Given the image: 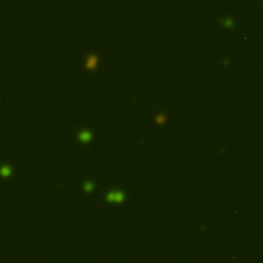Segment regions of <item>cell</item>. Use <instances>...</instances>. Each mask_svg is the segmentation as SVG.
<instances>
[{
    "label": "cell",
    "instance_id": "cell-2",
    "mask_svg": "<svg viewBox=\"0 0 263 263\" xmlns=\"http://www.w3.org/2000/svg\"><path fill=\"white\" fill-rule=\"evenodd\" d=\"M106 200L108 202H121L124 200V193H122L121 191H116V192H110L107 194Z\"/></svg>",
    "mask_w": 263,
    "mask_h": 263
},
{
    "label": "cell",
    "instance_id": "cell-3",
    "mask_svg": "<svg viewBox=\"0 0 263 263\" xmlns=\"http://www.w3.org/2000/svg\"><path fill=\"white\" fill-rule=\"evenodd\" d=\"M78 138H79V140L82 142H89V140L91 139V134L89 133V132H87V130H83V132H81V133L79 134Z\"/></svg>",
    "mask_w": 263,
    "mask_h": 263
},
{
    "label": "cell",
    "instance_id": "cell-7",
    "mask_svg": "<svg viewBox=\"0 0 263 263\" xmlns=\"http://www.w3.org/2000/svg\"><path fill=\"white\" fill-rule=\"evenodd\" d=\"M224 24H225V26L229 27L232 25V20H230V19H228V20H225L224 21Z\"/></svg>",
    "mask_w": 263,
    "mask_h": 263
},
{
    "label": "cell",
    "instance_id": "cell-1",
    "mask_svg": "<svg viewBox=\"0 0 263 263\" xmlns=\"http://www.w3.org/2000/svg\"><path fill=\"white\" fill-rule=\"evenodd\" d=\"M98 62H99V58L97 54H89L87 59V62H85V68L87 70H96L97 67H98Z\"/></svg>",
    "mask_w": 263,
    "mask_h": 263
},
{
    "label": "cell",
    "instance_id": "cell-4",
    "mask_svg": "<svg viewBox=\"0 0 263 263\" xmlns=\"http://www.w3.org/2000/svg\"><path fill=\"white\" fill-rule=\"evenodd\" d=\"M93 183H91V182H87L84 184V190L87 192H91V190H93Z\"/></svg>",
    "mask_w": 263,
    "mask_h": 263
},
{
    "label": "cell",
    "instance_id": "cell-6",
    "mask_svg": "<svg viewBox=\"0 0 263 263\" xmlns=\"http://www.w3.org/2000/svg\"><path fill=\"white\" fill-rule=\"evenodd\" d=\"M1 173H2L3 176H9V174H10V169H9L8 167H2V170H1Z\"/></svg>",
    "mask_w": 263,
    "mask_h": 263
},
{
    "label": "cell",
    "instance_id": "cell-5",
    "mask_svg": "<svg viewBox=\"0 0 263 263\" xmlns=\"http://www.w3.org/2000/svg\"><path fill=\"white\" fill-rule=\"evenodd\" d=\"M165 121V116L163 115V114H159V115H157V117H156L157 123L161 124V123H163Z\"/></svg>",
    "mask_w": 263,
    "mask_h": 263
}]
</instances>
